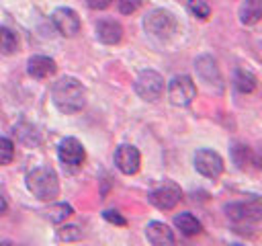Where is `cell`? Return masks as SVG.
Returning a JSON list of instances; mask_svg holds the SVG:
<instances>
[{
	"instance_id": "10",
	"label": "cell",
	"mask_w": 262,
	"mask_h": 246,
	"mask_svg": "<svg viewBox=\"0 0 262 246\" xmlns=\"http://www.w3.org/2000/svg\"><path fill=\"white\" fill-rule=\"evenodd\" d=\"M227 215L233 219V221H246V223H256L260 217H262V205L258 199H252L248 203H231L225 207Z\"/></svg>"
},
{
	"instance_id": "21",
	"label": "cell",
	"mask_w": 262,
	"mask_h": 246,
	"mask_svg": "<svg viewBox=\"0 0 262 246\" xmlns=\"http://www.w3.org/2000/svg\"><path fill=\"white\" fill-rule=\"evenodd\" d=\"M231 158H233V162L237 164V168H246L248 166V162H250V148L248 146H244V144H235L233 148H231Z\"/></svg>"
},
{
	"instance_id": "18",
	"label": "cell",
	"mask_w": 262,
	"mask_h": 246,
	"mask_svg": "<svg viewBox=\"0 0 262 246\" xmlns=\"http://www.w3.org/2000/svg\"><path fill=\"white\" fill-rule=\"evenodd\" d=\"M233 84H235V88H237L239 92L248 94V92H254V90H256L258 80H256V76H254L252 72H248V70H235Z\"/></svg>"
},
{
	"instance_id": "3",
	"label": "cell",
	"mask_w": 262,
	"mask_h": 246,
	"mask_svg": "<svg viewBox=\"0 0 262 246\" xmlns=\"http://www.w3.org/2000/svg\"><path fill=\"white\" fill-rule=\"evenodd\" d=\"M143 27L151 37L164 41V39L172 37V33H176V18L172 12H168L164 8H156L143 18Z\"/></svg>"
},
{
	"instance_id": "16",
	"label": "cell",
	"mask_w": 262,
	"mask_h": 246,
	"mask_svg": "<svg viewBox=\"0 0 262 246\" xmlns=\"http://www.w3.org/2000/svg\"><path fill=\"white\" fill-rule=\"evenodd\" d=\"M174 225H176L184 236H196V234H201V230H203L201 221H199L192 213H188V211L178 213V215L174 217Z\"/></svg>"
},
{
	"instance_id": "20",
	"label": "cell",
	"mask_w": 262,
	"mask_h": 246,
	"mask_svg": "<svg viewBox=\"0 0 262 246\" xmlns=\"http://www.w3.org/2000/svg\"><path fill=\"white\" fill-rule=\"evenodd\" d=\"M45 213H47V219H49V221L61 223V221H66V219L74 213V209H72V205H68V203H57V205H51Z\"/></svg>"
},
{
	"instance_id": "11",
	"label": "cell",
	"mask_w": 262,
	"mask_h": 246,
	"mask_svg": "<svg viewBox=\"0 0 262 246\" xmlns=\"http://www.w3.org/2000/svg\"><path fill=\"white\" fill-rule=\"evenodd\" d=\"M115 164L123 174H135L141 164L139 150L135 146H127V144L119 146L115 152Z\"/></svg>"
},
{
	"instance_id": "8",
	"label": "cell",
	"mask_w": 262,
	"mask_h": 246,
	"mask_svg": "<svg viewBox=\"0 0 262 246\" xmlns=\"http://www.w3.org/2000/svg\"><path fill=\"white\" fill-rule=\"evenodd\" d=\"M57 156H59V160L66 168L76 170V168L82 166V162L86 158V152H84V146L76 137H66V139H61V144L57 148Z\"/></svg>"
},
{
	"instance_id": "26",
	"label": "cell",
	"mask_w": 262,
	"mask_h": 246,
	"mask_svg": "<svg viewBox=\"0 0 262 246\" xmlns=\"http://www.w3.org/2000/svg\"><path fill=\"white\" fill-rule=\"evenodd\" d=\"M102 215H104V219H106V221H111V223L125 225V217H121V215H119V211H115V209H106Z\"/></svg>"
},
{
	"instance_id": "17",
	"label": "cell",
	"mask_w": 262,
	"mask_h": 246,
	"mask_svg": "<svg viewBox=\"0 0 262 246\" xmlns=\"http://www.w3.org/2000/svg\"><path fill=\"white\" fill-rule=\"evenodd\" d=\"M262 16V0H244L239 6V20L244 25H254Z\"/></svg>"
},
{
	"instance_id": "14",
	"label": "cell",
	"mask_w": 262,
	"mask_h": 246,
	"mask_svg": "<svg viewBox=\"0 0 262 246\" xmlns=\"http://www.w3.org/2000/svg\"><path fill=\"white\" fill-rule=\"evenodd\" d=\"M145 236L154 246H164V244H174V234L172 230L162 223V221H149L145 228Z\"/></svg>"
},
{
	"instance_id": "4",
	"label": "cell",
	"mask_w": 262,
	"mask_h": 246,
	"mask_svg": "<svg viewBox=\"0 0 262 246\" xmlns=\"http://www.w3.org/2000/svg\"><path fill=\"white\" fill-rule=\"evenodd\" d=\"M135 92L143 100L154 102L164 94V78L154 70H143L135 80Z\"/></svg>"
},
{
	"instance_id": "27",
	"label": "cell",
	"mask_w": 262,
	"mask_h": 246,
	"mask_svg": "<svg viewBox=\"0 0 262 246\" xmlns=\"http://www.w3.org/2000/svg\"><path fill=\"white\" fill-rule=\"evenodd\" d=\"M113 0H86V4L92 8V10H104L106 6H111Z\"/></svg>"
},
{
	"instance_id": "9",
	"label": "cell",
	"mask_w": 262,
	"mask_h": 246,
	"mask_svg": "<svg viewBox=\"0 0 262 246\" xmlns=\"http://www.w3.org/2000/svg\"><path fill=\"white\" fill-rule=\"evenodd\" d=\"M51 20H53L55 29L59 31V35H63V37H74L80 31V16L72 8H66V6L55 8L51 14Z\"/></svg>"
},
{
	"instance_id": "23",
	"label": "cell",
	"mask_w": 262,
	"mask_h": 246,
	"mask_svg": "<svg viewBox=\"0 0 262 246\" xmlns=\"http://www.w3.org/2000/svg\"><path fill=\"white\" fill-rule=\"evenodd\" d=\"M188 8L199 18H207L211 14V6L207 4V0H188Z\"/></svg>"
},
{
	"instance_id": "25",
	"label": "cell",
	"mask_w": 262,
	"mask_h": 246,
	"mask_svg": "<svg viewBox=\"0 0 262 246\" xmlns=\"http://www.w3.org/2000/svg\"><path fill=\"white\" fill-rule=\"evenodd\" d=\"M145 0H117V6L123 14H133Z\"/></svg>"
},
{
	"instance_id": "24",
	"label": "cell",
	"mask_w": 262,
	"mask_h": 246,
	"mask_svg": "<svg viewBox=\"0 0 262 246\" xmlns=\"http://www.w3.org/2000/svg\"><path fill=\"white\" fill-rule=\"evenodd\" d=\"M57 236L59 240H66V242H72V240H80L82 238V232L78 225H63L57 230Z\"/></svg>"
},
{
	"instance_id": "22",
	"label": "cell",
	"mask_w": 262,
	"mask_h": 246,
	"mask_svg": "<svg viewBox=\"0 0 262 246\" xmlns=\"http://www.w3.org/2000/svg\"><path fill=\"white\" fill-rule=\"evenodd\" d=\"M12 158H14V144H12V139L0 135V166L10 164Z\"/></svg>"
},
{
	"instance_id": "7",
	"label": "cell",
	"mask_w": 262,
	"mask_h": 246,
	"mask_svg": "<svg viewBox=\"0 0 262 246\" xmlns=\"http://www.w3.org/2000/svg\"><path fill=\"white\" fill-rule=\"evenodd\" d=\"M194 168H196V172H201L207 178H217L223 172V160L217 152L201 148L194 154Z\"/></svg>"
},
{
	"instance_id": "15",
	"label": "cell",
	"mask_w": 262,
	"mask_h": 246,
	"mask_svg": "<svg viewBox=\"0 0 262 246\" xmlns=\"http://www.w3.org/2000/svg\"><path fill=\"white\" fill-rule=\"evenodd\" d=\"M27 70H29V74L33 78L43 80V78H49L51 74H55V61L51 57H47V55H33L29 59Z\"/></svg>"
},
{
	"instance_id": "13",
	"label": "cell",
	"mask_w": 262,
	"mask_h": 246,
	"mask_svg": "<svg viewBox=\"0 0 262 246\" xmlns=\"http://www.w3.org/2000/svg\"><path fill=\"white\" fill-rule=\"evenodd\" d=\"M96 37H98V41H102V43H106V45H115V43H119L121 37H123V27H121L117 20L104 18V20H100V23L96 25Z\"/></svg>"
},
{
	"instance_id": "1",
	"label": "cell",
	"mask_w": 262,
	"mask_h": 246,
	"mask_svg": "<svg viewBox=\"0 0 262 246\" xmlns=\"http://www.w3.org/2000/svg\"><path fill=\"white\" fill-rule=\"evenodd\" d=\"M53 105L63 115H74L86 105V88L74 76H61L51 88Z\"/></svg>"
},
{
	"instance_id": "5",
	"label": "cell",
	"mask_w": 262,
	"mask_h": 246,
	"mask_svg": "<svg viewBox=\"0 0 262 246\" xmlns=\"http://www.w3.org/2000/svg\"><path fill=\"white\" fill-rule=\"evenodd\" d=\"M168 96L170 102L176 107H186L192 102V98L196 96V86L192 82L190 76H174L168 84Z\"/></svg>"
},
{
	"instance_id": "2",
	"label": "cell",
	"mask_w": 262,
	"mask_h": 246,
	"mask_svg": "<svg viewBox=\"0 0 262 246\" xmlns=\"http://www.w3.org/2000/svg\"><path fill=\"white\" fill-rule=\"evenodd\" d=\"M27 187L29 191L41 199V201H51L59 193V180L53 168L49 166H37L27 174Z\"/></svg>"
},
{
	"instance_id": "28",
	"label": "cell",
	"mask_w": 262,
	"mask_h": 246,
	"mask_svg": "<svg viewBox=\"0 0 262 246\" xmlns=\"http://www.w3.org/2000/svg\"><path fill=\"white\" fill-rule=\"evenodd\" d=\"M6 209H8V203H6V197L0 193V217L6 213Z\"/></svg>"
},
{
	"instance_id": "19",
	"label": "cell",
	"mask_w": 262,
	"mask_h": 246,
	"mask_svg": "<svg viewBox=\"0 0 262 246\" xmlns=\"http://www.w3.org/2000/svg\"><path fill=\"white\" fill-rule=\"evenodd\" d=\"M18 47V39L16 33L10 31L8 27H0V53L4 55H12Z\"/></svg>"
},
{
	"instance_id": "6",
	"label": "cell",
	"mask_w": 262,
	"mask_h": 246,
	"mask_svg": "<svg viewBox=\"0 0 262 246\" xmlns=\"http://www.w3.org/2000/svg\"><path fill=\"white\" fill-rule=\"evenodd\" d=\"M180 197H182L180 187H178L176 182H172V180H166L164 184H160L158 189H154L147 199H149V203L156 205L158 209L168 211V209L176 207V203L180 201Z\"/></svg>"
},
{
	"instance_id": "12",
	"label": "cell",
	"mask_w": 262,
	"mask_h": 246,
	"mask_svg": "<svg viewBox=\"0 0 262 246\" xmlns=\"http://www.w3.org/2000/svg\"><path fill=\"white\" fill-rule=\"evenodd\" d=\"M194 68H196V74L201 76L203 82L221 86V74H219V68H217V64H215V59H213L211 55H201V57H196Z\"/></svg>"
}]
</instances>
